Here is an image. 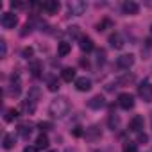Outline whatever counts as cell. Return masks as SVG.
I'll return each mask as SVG.
<instances>
[{
  "instance_id": "cell-1",
  "label": "cell",
  "mask_w": 152,
  "mask_h": 152,
  "mask_svg": "<svg viewBox=\"0 0 152 152\" xmlns=\"http://www.w3.org/2000/svg\"><path fill=\"white\" fill-rule=\"evenodd\" d=\"M48 113L54 118H64L70 113V102H68V99H64V97L54 99L50 102V106H48Z\"/></svg>"
},
{
  "instance_id": "cell-2",
  "label": "cell",
  "mask_w": 152,
  "mask_h": 152,
  "mask_svg": "<svg viewBox=\"0 0 152 152\" xmlns=\"http://www.w3.org/2000/svg\"><path fill=\"white\" fill-rule=\"evenodd\" d=\"M86 2H83V0H72V2H68V13L73 15V16H81L84 11H86Z\"/></svg>"
},
{
  "instance_id": "cell-3",
  "label": "cell",
  "mask_w": 152,
  "mask_h": 152,
  "mask_svg": "<svg viewBox=\"0 0 152 152\" xmlns=\"http://www.w3.org/2000/svg\"><path fill=\"white\" fill-rule=\"evenodd\" d=\"M138 95L145 100V102H152V84L148 81H143L138 86Z\"/></svg>"
},
{
  "instance_id": "cell-4",
  "label": "cell",
  "mask_w": 152,
  "mask_h": 152,
  "mask_svg": "<svg viewBox=\"0 0 152 152\" xmlns=\"http://www.w3.org/2000/svg\"><path fill=\"white\" fill-rule=\"evenodd\" d=\"M118 106L122 109H125V111L132 109L134 107V95L132 93H122V95H118Z\"/></svg>"
},
{
  "instance_id": "cell-5",
  "label": "cell",
  "mask_w": 152,
  "mask_h": 152,
  "mask_svg": "<svg viewBox=\"0 0 152 152\" xmlns=\"http://www.w3.org/2000/svg\"><path fill=\"white\" fill-rule=\"evenodd\" d=\"M18 23V18L15 13H4L2 15V27L4 29H15Z\"/></svg>"
},
{
  "instance_id": "cell-6",
  "label": "cell",
  "mask_w": 152,
  "mask_h": 152,
  "mask_svg": "<svg viewBox=\"0 0 152 152\" xmlns=\"http://www.w3.org/2000/svg\"><path fill=\"white\" fill-rule=\"evenodd\" d=\"M116 64H118V68H122V70H129V68L134 64V56H132V54H124V56H120V57L116 59Z\"/></svg>"
},
{
  "instance_id": "cell-7",
  "label": "cell",
  "mask_w": 152,
  "mask_h": 152,
  "mask_svg": "<svg viewBox=\"0 0 152 152\" xmlns=\"http://www.w3.org/2000/svg\"><path fill=\"white\" fill-rule=\"evenodd\" d=\"M143 125H145V120H143V116H140V115H136V116L129 122V129H131L132 132H141Z\"/></svg>"
},
{
  "instance_id": "cell-8",
  "label": "cell",
  "mask_w": 152,
  "mask_h": 152,
  "mask_svg": "<svg viewBox=\"0 0 152 152\" xmlns=\"http://www.w3.org/2000/svg\"><path fill=\"white\" fill-rule=\"evenodd\" d=\"M59 7H61V4L57 0H47V2H43V11L48 15H56L59 11Z\"/></svg>"
},
{
  "instance_id": "cell-9",
  "label": "cell",
  "mask_w": 152,
  "mask_h": 152,
  "mask_svg": "<svg viewBox=\"0 0 152 152\" xmlns=\"http://www.w3.org/2000/svg\"><path fill=\"white\" fill-rule=\"evenodd\" d=\"M104 106H106V99L102 95H95L88 100V107H91V109H102Z\"/></svg>"
},
{
  "instance_id": "cell-10",
  "label": "cell",
  "mask_w": 152,
  "mask_h": 152,
  "mask_svg": "<svg viewBox=\"0 0 152 152\" xmlns=\"http://www.w3.org/2000/svg\"><path fill=\"white\" fill-rule=\"evenodd\" d=\"M75 88H77L79 91H90L91 90V79H88V77L75 79Z\"/></svg>"
},
{
  "instance_id": "cell-11",
  "label": "cell",
  "mask_w": 152,
  "mask_h": 152,
  "mask_svg": "<svg viewBox=\"0 0 152 152\" xmlns=\"http://www.w3.org/2000/svg\"><path fill=\"white\" fill-rule=\"evenodd\" d=\"M122 9H124L125 15H138L140 6H138L136 2H132V0H125V2L122 4Z\"/></svg>"
},
{
  "instance_id": "cell-12",
  "label": "cell",
  "mask_w": 152,
  "mask_h": 152,
  "mask_svg": "<svg viewBox=\"0 0 152 152\" xmlns=\"http://www.w3.org/2000/svg\"><path fill=\"white\" fill-rule=\"evenodd\" d=\"M109 45H111L113 48H122V47L125 45L124 36H122L120 32H113V34L109 36Z\"/></svg>"
},
{
  "instance_id": "cell-13",
  "label": "cell",
  "mask_w": 152,
  "mask_h": 152,
  "mask_svg": "<svg viewBox=\"0 0 152 152\" xmlns=\"http://www.w3.org/2000/svg\"><path fill=\"white\" fill-rule=\"evenodd\" d=\"M36 102H38V100H34V99L27 97V100H23V102H22V109H23L25 113L32 115V113L36 111Z\"/></svg>"
},
{
  "instance_id": "cell-14",
  "label": "cell",
  "mask_w": 152,
  "mask_h": 152,
  "mask_svg": "<svg viewBox=\"0 0 152 152\" xmlns=\"http://www.w3.org/2000/svg\"><path fill=\"white\" fill-rule=\"evenodd\" d=\"M79 41H81V43H79V47H81V50H83V52H91V50H93V41H91V38L83 36Z\"/></svg>"
},
{
  "instance_id": "cell-15",
  "label": "cell",
  "mask_w": 152,
  "mask_h": 152,
  "mask_svg": "<svg viewBox=\"0 0 152 152\" xmlns=\"http://www.w3.org/2000/svg\"><path fill=\"white\" fill-rule=\"evenodd\" d=\"M61 77H63V81L72 83V81L75 79V68H64V70L61 72Z\"/></svg>"
},
{
  "instance_id": "cell-16",
  "label": "cell",
  "mask_w": 152,
  "mask_h": 152,
  "mask_svg": "<svg viewBox=\"0 0 152 152\" xmlns=\"http://www.w3.org/2000/svg\"><path fill=\"white\" fill-rule=\"evenodd\" d=\"M15 143H16L15 134H6V136H4V140H2V145H4V148H6V150L13 148V147H15Z\"/></svg>"
},
{
  "instance_id": "cell-17",
  "label": "cell",
  "mask_w": 152,
  "mask_h": 152,
  "mask_svg": "<svg viewBox=\"0 0 152 152\" xmlns=\"http://www.w3.org/2000/svg\"><path fill=\"white\" fill-rule=\"evenodd\" d=\"M70 50H72V47H70V43H66V41H61V43L57 45V54H59L61 57L68 56V54H70Z\"/></svg>"
},
{
  "instance_id": "cell-18",
  "label": "cell",
  "mask_w": 152,
  "mask_h": 152,
  "mask_svg": "<svg viewBox=\"0 0 152 152\" xmlns=\"http://www.w3.org/2000/svg\"><path fill=\"white\" fill-rule=\"evenodd\" d=\"M18 132H20V136H22L23 140H29V138H31V134H32V129H31V125L22 124V125L18 127Z\"/></svg>"
},
{
  "instance_id": "cell-19",
  "label": "cell",
  "mask_w": 152,
  "mask_h": 152,
  "mask_svg": "<svg viewBox=\"0 0 152 152\" xmlns=\"http://www.w3.org/2000/svg\"><path fill=\"white\" fill-rule=\"evenodd\" d=\"M107 125H109V129L111 131H116L118 129V125H120V118H118V115H109V118H107Z\"/></svg>"
},
{
  "instance_id": "cell-20",
  "label": "cell",
  "mask_w": 152,
  "mask_h": 152,
  "mask_svg": "<svg viewBox=\"0 0 152 152\" xmlns=\"http://www.w3.org/2000/svg\"><path fill=\"white\" fill-rule=\"evenodd\" d=\"M86 136H88V138H91V140H95V138H100V136H102V132H100V129H99L97 125H91V127L86 131Z\"/></svg>"
},
{
  "instance_id": "cell-21",
  "label": "cell",
  "mask_w": 152,
  "mask_h": 152,
  "mask_svg": "<svg viewBox=\"0 0 152 152\" xmlns=\"http://www.w3.org/2000/svg\"><path fill=\"white\" fill-rule=\"evenodd\" d=\"M47 147H48V138H47V134H39L38 140H36V148L39 150V148H47Z\"/></svg>"
},
{
  "instance_id": "cell-22",
  "label": "cell",
  "mask_w": 152,
  "mask_h": 152,
  "mask_svg": "<svg viewBox=\"0 0 152 152\" xmlns=\"http://www.w3.org/2000/svg\"><path fill=\"white\" fill-rule=\"evenodd\" d=\"M15 118H18V109H7V113H6V116H4V120L6 122H13Z\"/></svg>"
},
{
  "instance_id": "cell-23",
  "label": "cell",
  "mask_w": 152,
  "mask_h": 152,
  "mask_svg": "<svg viewBox=\"0 0 152 152\" xmlns=\"http://www.w3.org/2000/svg\"><path fill=\"white\" fill-rule=\"evenodd\" d=\"M124 152H138V145L134 141H127L124 143Z\"/></svg>"
},
{
  "instance_id": "cell-24",
  "label": "cell",
  "mask_w": 152,
  "mask_h": 152,
  "mask_svg": "<svg viewBox=\"0 0 152 152\" xmlns=\"http://www.w3.org/2000/svg\"><path fill=\"white\" fill-rule=\"evenodd\" d=\"M31 72H32L34 77H38L39 72H41V64H39L38 61H32V63H31Z\"/></svg>"
},
{
  "instance_id": "cell-25",
  "label": "cell",
  "mask_w": 152,
  "mask_h": 152,
  "mask_svg": "<svg viewBox=\"0 0 152 152\" xmlns=\"http://www.w3.org/2000/svg\"><path fill=\"white\" fill-rule=\"evenodd\" d=\"M68 34H70V36H73V38H79V39L83 38V36H81V32H79V27H77V25L68 27Z\"/></svg>"
},
{
  "instance_id": "cell-26",
  "label": "cell",
  "mask_w": 152,
  "mask_h": 152,
  "mask_svg": "<svg viewBox=\"0 0 152 152\" xmlns=\"http://www.w3.org/2000/svg\"><path fill=\"white\" fill-rule=\"evenodd\" d=\"M48 90L50 91H57L59 90V81L57 79H50L48 81Z\"/></svg>"
},
{
  "instance_id": "cell-27",
  "label": "cell",
  "mask_w": 152,
  "mask_h": 152,
  "mask_svg": "<svg viewBox=\"0 0 152 152\" xmlns=\"http://www.w3.org/2000/svg\"><path fill=\"white\" fill-rule=\"evenodd\" d=\"M109 25H111V20L106 18V20H102V22L97 25V31H106V27H109Z\"/></svg>"
},
{
  "instance_id": "cell-28",
  "label": "cell",
  "mask_w": 152,
  "mask_h": 152,
  "mask_svg": "<svg viewBox=\"0 0 152 152\" xmlns=\"http://www.w3.org/2000/svg\"><path fill=\"white\" fill-rule=\"evenodd\" d=\"M6 52H7L6 39H0V56H2V57H6Z\"/></svg>"
},
{
  "instance_id": "cell-29",
  "label": "cell",
  "mask_w": 152,
  "mask_h": 152,
  "mask_svg": "<svg viewBox=\"0 0 152 152\" xmlns=\"http://www.w3.org/2000/svg\"><path fill=\"white\" fill-rule=\"evenodd\" d=\"M38 127H39L41 131H48V129H52V124H50V122H39Z\"/></svg>"
},
{
  "instance_id": "cell-30",
  "label": "cell",
  "mask_w": 152,
  "mask_h": 152,
  "mask_svg": "<svg viewBox=\"0 0 152 152\" xmlns=\"http://www.w3.org/2000/svg\"><path fill=\"white\" fill-rule=\"evenodd\" d=\"M148 141V136L145 132H138V143H147Z\"/></svg>"
},
{
  "instance_id": "cell-31",
  "label": "cell",
  "mask_w": 152,
  "mask_h": 152,
  "mask_svg": "<svg viewBox=\"0 0 152 152\" xmlns=\"http://www.w3.org/2000/svg\"><path fill=\"white\" fill-rule=\"evenodd\" d=\"M22 56H23L25 59H29V57H32V48H23V52H22Z\"/></svg>"
},
{
  "instance_id": "cell-32",
  "label": "cell",
  "mask_w": 152,
  "mask_h": 152,
  "mask_svg": "<svg viewBox=\"0 0 152 152\" xmlns=\"http://www.w3.org/2000/svg\"><path fill=\"white\" fill-rule=\"evenodd\" d=\"M11 7H13V9H23L25 4H22V2H11Z\"/></svg>"
},
{
  "instance_id": "cell-33",
  "label": "cell",
  "mask_w": 152,
  "mask_h": 152,
  "mask_svg": "<svg viewBox=\"0 0 152 152\" xmlns=\"http://www.w3.org/2000/svg\"><path fill=\"white\" fill-rule=\"evenodd\" d=\"M31 31H32V25L31 23H25V27L22 31V36H27V32H31Z\"/></svg>"
},
{
  "instance_id": "cell-34",
  "label": "cell",
  "mask_w": 152,
  "mask_h": 152,
  "mask_svg": "<svg viewBox=\"0 0 152 152\" xmlns=\"http://www.w3.org/2000/svg\"><path fill=\"white\" fill-rule=\"evenodd\" d=\"M23 152H38V148H36V147H25Z\"/></svg>"
},
{
  "instance_id": "cell-35",
  "label": "cell",
  "mask_w": 152,
  "mask_h": 152,
  "mask_svg": "<svg viewBox=\"0 0 152 152\" xmlns=\"http://www.w3.org/2000/svg\"><path fill=\"white\" fill-rule=\"evenodd\" d=\"M73 136H83V131H81V129L77 127V129H75V131H73Z\"/></svg>"
},
{
  "instance_id": "cell-36",
  "label": "cell",
  "mask_w": 152,
  "mask_h": 152,
  "mask_svg": "<svg viewBox=\"0 0 152 152\" xmlns=\"http://www.w3.org/2000/svg\"><path fill=\"white\" fill-rule=\"evenodd\" d=\"M64 152H75V150H72V148H66V150H64Z\"/></svg>"
},
{
  "instance_id": "cell-37",
  "label": "cell",
  "mask_w": 152,
  "mask_h": 152,
  "mask_svg": "<svg viewBox=\"0 0 152 152\" xmlns=\"http://www.w3.org/2000/svg\"><path fill=\"white\" fill-rule=\"evenodd\" d=\"M150 124H152V115H150Z\"/></svg>"
},
{
  "instance_id": "cell-38",
  "label": "cell",
  "mask_w": 152,
  "mask_h": 152,
  "mask_svg": "<svg viewBox=\"0 0 152 152\" xmlns=\"http://www.w3.org/2000/svg\"><path fill=\"white\" fill-rule=\"evenodd\" d=\"M50 152H56V150H50Z\"/></svg>"
},
{
  "instance_id": "cell-39",
  "label": "cell",
  "mask_w": 152,
  "mask_h": 152,
  "mask_svg": "<svg viewBox=\"0 0 152 152\" xmlns=\"http://www.w3.org/2000/svg\"><path fill=\"white\" fill-rule=\"evenodd\" d=\"M150 31H152V27H150Z\"/></svg>"
}]
</instances>
